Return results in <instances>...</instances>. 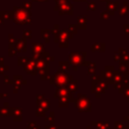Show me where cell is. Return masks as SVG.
Wrapping results in <instances>:
<instances>
[{"label": "cell", "mask_w": 129, "mask_h": 129, "mask_svg": "<svg viewBox=\"0 0 129 129\" xmlns=\"http://www.w3.org/2000/svg\"><path fill=\"white\" fill-rule=\"evenodd\" d=\"M55 6L53 8L54 11L58 12V15H63V14H73V6L68 0H54Z\"/></svg>", "instance_id": "5b68a950"}, {"label": "cell", "mask_w": 129, "mask_h": 129, "mask_svg": "<svg viewBox=\"0 0 129 129\" xmlns=\"http://www.w3.org/2000/svg\"><path fill=\"white\" fill-rule=\"evenodd\" d=\"M4 22H5V20L0 16V25H3V24H4Z\"/></svg>", "instance_id": "8d00e7d4"}, {"label": "cell", "mask_w": 129, "mask_h": 129, "mask_svg": "<svg viewBox=\"0 0 129 129\" xmlns=\"http://www.w3.org/2000/svg\"><path fill=\"white\" fill-rule=\"evenodd\" d=\"M14 45H15V49L17 50V52H26L27 50L26 39L24 38H16Z\"/></svg>", "instance_id": "9c48e42d"}, {"label": "cell", "mask_w": 129, "mask_h": 129, "mask_svg": "<svg viewBox=\"0 0 129 129\" xmlns=\"http://www.w3.org/2000/svg\"><path fill=\"white\" fill-rule=\"evenodd\" d=\"M59 32H60L59 25H58V24H55V25L53 26V28L51 29V33H52V35H53V41H54V40L57 38V36H58Z\"/></svg>", "instance_id": "ac0fdd59"}, {"label": "cell", "mask_w": 129, "mask_h": 129, "mask_svg": "<svg viewBox=\"0 0 129 129\" xmlns=\"http://www.w3.org/2000/svg\"><path fill=\"white\" fill-rule=\"evenodd\" d=\"M71 37H72V34L69 33V31H67V30H60V32H59L57 38L54 40V42L55 43H58V42H61V41H68V39L71 38Z\"/></svg>", "instance_id": "8fae6325"}, {"label": "cell", "mask_w": 129, "mask_h": 129, "mask_svg": "<svg viewBox=\"0 0 129 129\" xmlns=\"http://www.w3.org/2000/svg\"><path fill=\"white\" fill-rule=\"evenodd\" d=\"M69 59L72 63H75V64H80L81 61H82V56L80 53H71L69 55Z\"/></svg>", "instance_id": "7c38bea8"}, {"label": "cell", "mask_w": 129, "mask_h": 129, "mask_svg": "<svg viewBox=\"0 0 129 129\" xmlns=\"http://www.w3.org/2000/svg\"><path fill=\"white\" fill-rule=\"evenodd\" d=\"M0 116L1 117H7V116H10V108L8 107H3V108H0Z\"/></svg>", "instance_id": "ffe728a7"}, {"label": "cell", "mask_w": 129, "mask_h": 129, "mask_svg": "<svg viewBox=\"0 0 129 129\" xmlns=\"http://www.w3.org/2000/svg\"><path fill=\"white\" fill-rule=\"evenodd\" d=\"M67 88L69 89V91H70L71 93H74V92L77 90V83H76V81L71 80V81L69 82V84H68Z\"/></svg>", "instance_id": "d6986e66"}, {"label": "cell", "mask_w": 129, "mask_h": 129, "mask_svg": "<svg viewBox=\"0 0 129 129\" xmlns=\"http://www.w3.org/2000/svg\"><path fill=\"white\" fill-rule=\"evenodd\" d=\"M36 106H37V109H36V112H35L36 116L45 117V113L48 111L49 106H50L49 99H46L44 97V94L36 95Z\"/></svg>", "instance_id": "3957f363"}, {"label": "cell", "mask_w": 129, "mask_h": 129, "mask_svg": "<svg viewBox=\"0 0 129 129\" xmlns=\"http://www.w3.org/2000/svg\"><path fill=\"white\" fill-rule=\"evenodd\" d=\"M23 70H24L26 73H28L29 75L36 76V75L38 74L37 69H36V59L33 58V57L28 58V60L26 61V63L23 66Z\"/></svg>", "instance_id": "52a82bcc"}, {"label": "cell", "mask_w": 129, "mask_h": 129, "mask_svg": "<svg viewBox=\"0 0 129 129\" xmlns=\"http://www.w3.org/2000/svg\"><path fill=\"white\" fill-rule=\"evenodd\" d=\"M12 80H13L14 83H18V84H21V85H24V84L27 83V81L24 80L21 75H15V76H13Z\"/></svg>", "instance_id": "e0dca14e"}, {"label": "cell", "mask_w": 129, "mask_h": 129, "mask_svg": "<svg viewBox=\"0 0 129 129\" xmlns=\"http://www.w3.org/2000/svg\"><path fill=\"white\" fill-rule=\"evenodd\" d=\"M36 69L41 80L49 79V61L45 58L36 59Z\"/></svg>", "instance_id": "277c9868"}, {"label": "cell", "mask_w": 129, "mask_h": 129, "mask_svg": "<svg viewBox=\"0 0 129 129\" xmlns=\"http://www.w3.org/2000/svg\"><path fill=\"white\" fill-rule=\"evenodd\" d=\"M26 124H27V129H41L40 126L35 121H28Z\"/></svg>", "instance_id": "7402d4cb"}, {"label": "cell", "mask_w": 129, "mask_h": 129, "mask_svg": "<svg viewBox=\"0 0 129 129\" xmlns=\"http://www.w3.org/2000/svg\"><path fill=\"white\" fill-rule=\"evenodd\" d=\"M3 80H4V83L5 84H8V85H13L14 84L13 80H11L9 78V76H7V75H3Z\"/></svg>", "instance_id": "4316f807"}, {"label": "cell", "mask_w": 129, "mask_h": 129, "mask_svg": "<svg viewBox=\"0 0 129 129\" xmlns=\"http://www.w3.org/2000/svg\"><path fill=\"white\" fill-rule=\"evenodd\" d=\"M40 34H41L42 39L44 40V43H49V42H50L51 30H48V29H41V30H40Z\"/></svg>", "instance_id": "4fadbf2b"}, {"label": "cell", "mask_w": 129, "mask_h": 129, "mask_svg": "<svg viewBox=\"0 0 129 129\" xmlns=\"http://www.w3.org/2000/svg\"><path fill=\"white\" fill-rule=\"evenodd\" d=\"M13 10L12 11H0V16L4 19V20H13Z\"/></svg>", "instance_id": "5bb4252c"}, {"label": "cell", "mask_w": 129, "mask_h": 129, "mask_svg": "<svg viewBox=\"0 0 129 129\" xmlns=\"http://www.w3.org/2000/svg\"><path fill=\"white\" fill-rule=\"evenodd\" d=\"M45 129H59L58 126H55L54 124H49V125H46L45 126Z\"/></svg>", "instance_id": "1f68e13d"}, {"label": "cell", "mask_w": 129, "mask_h": 129, "mask_svg": "<svg viewBox=\"0 0 129 129\" xmlns=\"http://www.w3.org/2000/svg\"><path fill=\"white\" fill-rule=\"evenodd\" d=\"M13 22L16 24H30L31 23V13L30 11L24 9L22 6L13 7Z\"/></svg>", "instance_id": "6da1fadb"}, {"label": "cell", "mask_w": 129, "mask_h": 129, "mask_svg": "<svg viewBox=\"0 0 129 129\" xmlns=\"http://www.w3.org/2000/svg\"><path fill=\"white\" fill-rule=\"evenodd\" d=\"M22 113H23V110L20 107H12V108H10V116L13 117L14 121H17V122L22 121L23 120Z\"/></svg>", "instance_id": "ba28073f"}, {"label": "cell", "mask_w": 129, "mask_h": 129, "mask_svg": "<svg viewBox=\"0 0 129 129\" xmlns=\"http://www.w3.org/2000/svg\"><path fill=\"white\" fill-rule=\"evenodd\" d=\"M22 7L28 11H31V2H23L22 3Z\"/></svg>", "instance_id": "f1b7e54d"}, {"label": "cell", "mask_w": 129, "mask_h": 129, "mask_svg": "<svg viewBox=\"0 0 129 129\" xmlns=\"http://www.w3.org/2000/svg\"><path fill=\"white\" fill-rule=\"evenodd\" d=\"M58 67L60 70L62 71H67L69 69V62L68 61H59L58 62Z\"/></svg>", "instance_id": "484cf974"}, {"label": "cell", "mask_w": 129, "mask_h": 129, "mask_svg": "<svg viewBox=\"0 0 129 129\" xmlns=\"http://www.w3.org/2000/svg\"><path fill=\"white\" fill-rule=\"evenodd\" d=\"M31 54H32V57L35 58V59H37V58H45V59H47L48 56L50 55L49 52L44 49L43 44H41L39 42L33 43L32 47H31Z\"/></svg>", "instance_id": "8992f818"}, {"label": "cell", "mask_w": 129, "mask_h": 129, "mask_svg": "<svg viewBox=\"0 0 129 129\" xmlns=\"http://www.w3.org/2000/svg\"><path fill=\"white\" fill-rule=\"evenodd\" d=\"M3 66H4V57L0 56V67H3Z\"/></svg>", "instance_id": "836d02e7"}, {"label": "cell", "mask_w": 129, "mask_h": 129, "mask_svg": "<svg viewBox=\"0 0 129 129\" xmlns=\"http://www.w3.org/2000/svg\"><path fill=\"white\" fill-rule=\"evenodd\" d=\"M73 100L74 99L72 97H62V98H59L58 106L59 107H68L69 102H73Z\"/></svg>", "instance_id": "9a60e30c"}, {"label": "cell", "mask_w": 129, "mask_h": 129, "mask_svg": "<svg viewBox=\"0 0 129 129\" xmlns=\"http://www.w3.org/2000/svg\"><path fill=\"white\" fill-rule=\"evenodd\" d=\"M22 38H24V39H29V38H31V36H32V33H31V30L30 29H23V31H22Z\"/></svg>", "instance_id": "cb8c5ba5"}, {"label": "cell", "mask_w": 129, "mask_h": 129, "mask_svg": "<svg viewBox=\"0 0 129 129\" xmlns=\"http://www.w3.org/2000/svg\"><path fill=\"white\" fill-rule=\"evenodd\" d=\"M17 53V50L15 49V45L14 44H9V47H8V55L10 57H13L15 56Z\"/></svg>", "instance_id": "44dd1931"}, {"label": "cell", "mask_w": 129, "mask_h": 129, "mask_svg": "<svg viewBox=\"0 0 129 129\" xmlns=\"http://www.w3.org/2000/svg\"><path fill=\"white\" fill-rule=\"evenodd\" d=\"M8 94H0V98H8Z\"/></svg>", "instance_id": "e575fe53"}, {"label": "cell", "mask_w": 129, "mask_h": 129, "mask_svg": "<svg viewBox=\"0 0 129 129\" xmlns=\"http://www.w3.org/2000/svg\"><path fill=\"white\" fill-rule=\"evenodd\" d=\"M77 106H78V108L80 109V110H87V108H88V102H87V100L86 99H84V98H82V99H79L78 100V102H77Z\"/></svg>", "instance_id": "2e32d148"}, {"label": "cell", "mask_w": 129, "mask_h": 129, "mask_svg": "<svg viewBox=\"0 0 129 129\" xmlns=\"http://www.w3.org/2000/svg\"><path fill=\"white\" fill-rule=\"evenodd\" d=\"M9 71V67L8 66H3V67H0V75H5L6 72Z\"/></svg>", "instance_id": "f546056e"}, {"label": "cell", "mask_w": 129, "mask_h": 129, "mask_svg": "<svg viewBox=\"0 0 129 129\" xmlns=\"http://www.w3.org/2000/svg\"><path fill=\"white\" fill-rule=\"evenodd\" d=\"M32 1H41V2H46L48 0H32Z\"/></svg>", "instance_id": "74e56055"}, {"label": "cell", "mask_w": 129, "mask_h": 129, "mask_svg": "<svg viewBox=\"0 0 129 129\" xmlns=\"http://www.w3.org/2000/svg\"><path fill=\"white\" fill-rule=\"evenodd\" d=\"M4 106H5V107H9V104H8V103H4Z\"/></svg>", "instance_id": "f35d334b"}, {"label": "cell", "mask_w": 129, "mask_h": 129, "mask_svg": "<svg viewBox=\"0 0 129 129\" xmlns=\"http://www.w3.org/2000/svg\"><path fill=\"white\" fill-rule=\"evenodd\" d=\"M54 98H62V97H72V93L69 91L67 87H59L56 88L55 93H54Z\"/></svg>", "instance_id": "30bf717a"}, {"label": "cell", "mask_w": 129, "mask_h": 129, "mask_svg": "<svg viewBox=\"0 0 129 129\" xmlns=\"http://www.w3.org/2000/svg\"><path fill=\"white\" fill-rule=\"evenodd\" d=\"M59 47H68V41H61L57 43Z\"/></svg>", "instance_id": "d6a6232c"}, {"label": "cell", "mask_w": 129, "mask_h": 129, "mask_svg": "<svg viewBox=\"0 0 129 129\" xmlns=\"http://www.w3.org/2000/svg\"><path fill=\"white\" fill-rule=\"evenodd\" d=\"M47 60H48V61H53V60H54V57L49 55V56H48V58H47Z\"/></svg>", "instance_id": "d590c367"}, {"label": "cell", "mask_w": 129, "mask_h": 129, "mask_svg": "<svg viewBox=\"0 0 129 129\" xmlns=\"http://www.w3.org/2000/svg\"><path fill=\"white\" fill-rule=\"evenodd\" d=\"M28 58L29 57H26V56H18L17 57V64L19 67H23L26 63V61L28 60Z\"/></svg>", "instance_id": "603a6c76"}, {"label": "cell", "mask_w": 129, "mask_h": 129, "mask_svg": "<svg viewBox=\"0 0 129 129\" xmlns=\"http://www.w3.org/2000/svg\"><path fill=\"white\" fill-rule=\"evenodd\" d=\"M21 84H18V83H14L13 84V93L14 94H16V93H18V91L21 89Z\"/></svg>", "instance_id": "83f0119b"}, {"label": "cell", "mask_w": 129, "mask_h": 129, "mask_svg": "<svg viewBox=\"0 0 129 129\" xmlns=\"http://www.w3.org/2000/svg\"><path fill=\"white\" fill-rule=\"evenodd\" d=\"M68 29H69V31H70L71 33H76V32H77V29H76V26H75V25L70 24V25L68 26Z\"/></svg>", "instance_id": "4dcf8cb0"}, {"label": "cell", "mask_w": 129, "mask_h": 129, "mask_svg": "<svg viewBox=\"0 0 129 129\" xmlns=\"http://www.w3.org/2000/svg\"><path fill=\"white\" fill-rule=\"evenodd\" d=\"M45 120L49 122V124H54V112L53 111H50L48 116L45 117Z\"/></svg>", "instance_id": "d4e9b609"}, {"label": "cell", "mask_w": 129, "mask_h": 129, "mask_svg": "<svg viewBox=\"0 0 129 129\" xmlns=\"http://www.w3.org/2000/svg\"><path fill=\"white\" fill-rule=\"evenodd\" d=\"M72 80L71 76H69L64 71L62 70H58L57 72H55L54 75L49 76V83L50 85H53L55 88H59V87H67L69 82Z\"/></svg>", "instance_id": "7a4b0ae2"}]
</instances>
